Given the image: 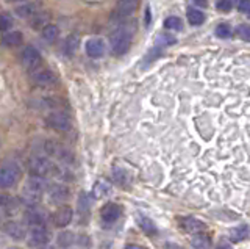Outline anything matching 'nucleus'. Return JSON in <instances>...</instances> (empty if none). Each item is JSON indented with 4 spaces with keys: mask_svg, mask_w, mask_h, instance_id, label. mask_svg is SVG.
Returning <instances> with one entry per match:
<instances>
[{
    "mask_svg": "<svg viewBox=\"0 0 250 249\" xmlns=\"http://www.w3.org/2000/svg\"><path fill=\"white\" fill-rule=\"evenodd\" d=\"M44 190H45V182L42 177H38V176L30 177L22 190V202L28 207L38 205Z\"/></svg>",
    "mask_w": 250,
    "mask_h": 249,
    "instance_id": "1",
    "label": "nucleus"
},
{
    "mask_svg": "<svg viewBox=\"0 0 250 249\" xmlns=\"http://www.w3.org/2000/svg\"><path fill=\"white\" fill-rule=\"evenodd\" d=\"M133 38V30L127 25L117 27L109 36V47L114 55H124L128 50Z\"/></svg>",
    "mask_w": 250,
    "mask_h": 249,
    "instance_id": "2",
    "label": "nucleus"
},
{
    "mask_svg": "<svg viewBox=\"0 0 250 249\" xmlns=\"http://www.w3.org/2000/svg\"><path fill=\"white\" fill-rule=\"evenodd\" d=\"M21 169L14 161H8L0 169V186L2 188H10L19 181Z\"/></svg>",
    "mask_w": 250,
    "mask_h": 249,
    "instance_id": "3",
    "label": "nucleus"
},
{
    "mask_svg": "<svg viewBox=\"0 0 250 249\" xmlns=\"http://www.w3.org/2000/svg\"><path fill=\"white\" fill-rule=\"evenodd\" d=\"M21 63L27 71H35V69L39 68V63H41V53L33 45H25L21 52Z\"/></svg>",
    "mask_w": 250,
    "mask_h": 249,
    "instance_id": "4",
    "label": "nucleus"
},
{
    "mask_svg": "<svg viewBox=\"0 0 250 249\" xmlns=\"http://www.w3.org/2000/svg\"><path fill=\"white\" fill-rule=\"evenodd\" d=\"M30 77H31V82H33L36 87H41V88H49L57 83V75H55L50 69H45V68H38L35 71H31Z\"/></svg>",
    "mask_w": 250,
    "mask_h": 249,
    "instance_id": "5",
    "label": "nucleus"
},
{
    "mask_svg": "<svg viewBox=\"0 0 250 249\" xmlns=\"http://www.w3.org/2000/svg\"><path fill=\"white\" fill-rule=\"evenodd\" d=\"M28 168L31 171V174L38 177H45L47 174H50V171L53 168L52 161L45 157H33L30 158Z\"/></svg>",
    "mask_w": 250,
    "mask_h": 249,
    "instance_id": "6",
    "label": "nucleus"
},
{
    "mask_svg": "<svg viewBox=\"0 0 250 249\" xmlns=\"http://www.w3.org/2000/svg\"><path fill=\"white\" fill-rule=\"evenodd\" d=\"M28 241L33 246H42L50 241V233L45 229V226H31L28 230Z\"/></svg>",
    "mask_w": 250,
    "mask_h": 249,
    "instance_id": "7",
    "label": "nucleus"
},
{
    "mask_svg": "<svg viewBox=\"0 0 250 249\" xmlns=\"http://www.w3.org/2000/svg\"><path fill=\"white\" fill-rule=\"evenodd\" d=\"M47 124L60 132H67L70 129V119L66 113L62 112H52L49 116H47Z\"/></svg>",
    "mask_w": 250,
    "mask_h": 249,
    "instance_id": "8",
    "label": "nucleus"
},
{
    "mask_svg": "<svg viewBox=\"0 0 250 249\" xmlns=\"http://www.w3.org/2000/svg\"><path fill=\"white\" fill-rule=\"evenodd\" d=\"M41 8H42L41 2H25L19 6H16L14 13H16V16H19L21 19H33L39 14Z\"/></svg>",
    "mask_w": 250,
    "mask_h": 249,
    "instance_id": "9",
    "label": "nucleus"
},
{
    "mask_svg": "<svg viewBox=\"0 0 250 249\" xmlns=\"http://www.w3.org/2000/svg\"><path fill=\"white\" fill-rule=\"evenodd\" d=\"M72 216H74V212L69 205H60L57 210H55L52 220L57 227H66V226L70 224V221H72Z\"/></svg>",
    "mask_w": 250,
    "mask_h": 249,
    "instance_id": "10",
    "label": "nucleus"
},
{
    "mask_svg": "<svg viewBox=\"0 0 250 249\" xmlns=\"http://www.w3.org/2000/svg\"><path fill=\"white\" fill-rule=\"evenodd\" d=\"M136 8H138V0H119L114 10V19L122 21L125 18H128L130 14L135 13Z\"/></svg>",
    "mask_w": 250,
    "mask_h": 249,
    "instance_id": "11",
    "label": "nucleus"
},
{
    "mask_svg": "<svg viewBox=\"0 0 250 249\" xmlns=\"http://www.w3.org/2000/svg\"><path fill=\"white\" fill-rule=\"evenodd\" d=\"M86 53L91 58H102L106 53V44L102 38H92L86 43Z\"/></svg>",
    "mask_w": 250,
    "mask_h": 249,
    "instance_id": "12",
    "label": "nucleus"
},
{
    "mask_svg": "<svg viewBox=\"0 0 250 249\" xmlns=\"http://www.w3.org/2000/svg\"><path fill=\"white\" fill-rule=\"evenodd\" d=\"M3 230H5L6 235L10 238H13V240H22L25 235H28L25 226H23L22 223H19V221H13V220L5 223Z\"/></svg>",
    "mask_w": 250,
    "mask_h": 249,
    "instance_id": "13",
    "label": "nucleus"
},
{
    "mask_svg": "<svg viewBox=\"0 0 250 249\" xmlns=\"http://www.w3.org/2000/svg\"><path fill=\"white\" fill-rule=\"evenodd\" d=\"M25 218H27V223L31 226H45L47 221V215L41 207H30L27 212H25Z\"/></svg>",
    "mask_w": 250,
    "mask_h": 249,
    "instance_id": "14",
    "label": "nucleus"
},
{
    "mask_svg": "<svg viewBox=\"0 0 250 249\" xmlns=\"http://www.w3.org/2000/svg\"><path fill=\"white\" fill-rule=\"evenodd\" d=\"M100 216L105 223H114L119 220V216H121V207L117 204H113V202H108V204L102 207Z\"/></svg>",
    "mask_w": 250,
    "mask_h": 249,
    "instance_id": "15",
    "label": "nucleus"
},
{
    "mask_svg": "<svg viewBox=\"0 0 250 249\" xmlns=\"http://www.w3.org/2000/svg\"><path fill=\"white\" fill-rule=\"evenodd\" d=\"M49 194H50V201L52 202H62L66 198H67V188L64 185H60V183H53L50 185L49 188Z\"/></svg>",
    "mask_w": 250,
    "mask_h": 249,
    "instance_id": "16",
    "label": "nucleus"
},
{
    "mask_svg": "<svg viewBox=\"0 0 250 249\" xmlns=\"http://www.w3.org/2000/svg\"><path fill=\"white\" fill-rule=\"evenodd\" d=\"M23 41V36L21 32H16V30H11V32H5L3 35V45L6 47H16Z\"/></svg>",
    "mask_w": 250,
    "mask_h": 249,
    "instance_id": "17",
    "label": "nucleus"
},
{
    "mask_svg": "<svg viewBox=\"0 0 250 249\" xmlns=\"http://www.w3.org/2000/svg\"><path fill=\"white\" fill-rule=\"evenodd\" d=\"M2 208H3V213L6 216H13L18 213V208H19V204L18 201L13 199V198H8L6 194L2 196Z\"/></svg>",
    "mask_w": 250,
    "mask_h": 249,
    "instance_id": "18",
    "label": "nucleus"
},
{
    "mask_svg": "<svg viewBox=\"0 0 250 249\" xmlns=\"http://www.w3.org/2000/svg\"><path fill=\"white\" fill-rule=\"evenodd\" d=\"M230 240L233 243H238V241H242L244 238L249 237V227L247 226H238V227H233L230 230Z\"/></svg>",
    "mask_w": 250,
    "mask_h": 249,
    "instance_id": "19",
    "label": "nucleus"
},
{
    "mask_svg": "<svg viewBox=\"0 0 250 249\" xmlns=\"http://www.w3.org/2000/svg\"><path fill=\"white\" fill-rule=\"evenodd\" d=\"M183 226H185V229L191 233H199L200 230L205 229V224L199 220H195V218H186L183 221Z\"/></svg>",
    "mask_w": 250,
    "mask_h": 249,
    "instance_id": "20",
    "label": "nucleus"
},
{
    "mask_svg": "<svg viewBox=\"0 0 250 249\" xmlns=\"http://www.w3.org/2000/svg\"><path fill=\"white\" fill-rule=\"evenodd\" d=\"M136 221L139 224V227L143 229L146 233H148V235H153V233L156 232V226L153 224V221H150V218H147V216H138L136 218Z\"/></svg>",
    "mask_w": 250,
    "mask_h": 249,
    "instance_id": "21",
    "label": "nucleus"
},
{
    "mask_svg": "<svg viewBox=\"0 0 250 249\" xmlns=\"http://www.w3.org/2000/svg\"><path fill=\"white\" fill-rule=\"evenodd\" d=\"M60 35V30L57 25H53V24H49V25H45L42 28V38L47 41V43H53V41H57V38Z\"/></svg>",
    "mask_w": 250,
    "mask_h": 249,
    "instance_id": "22",
    "label": "nucleus"
},
{
    "mask_svg": "<svg viewBox=\"0 0 250 249\" xmlns=\"http://www.w3.org/2000/svg\"><path fill=\"white\" fill-rule=\"evenodd\" d=\"M191 245L194 249H209V238L207 235H203V233H199V235H195L191 241Z\"/></svg>",
    "mask_w": 250,
    "mask_h": 249,
    "instance_id": "23",
    "label": "nucleus"
},
{
    "mask_svg": "<svg viewBox=\"0 0 250 249\" xmlns=\"http://www.w3.org/2000/svg\"><path fill=\"white\" fill-rule=\"evenodd\" d=\"M188 21L192 25H200L205 22V14L199 10H188Z\"/></svg>",
    "mask_w": 250,
    "mask_h": 249,
    "instance_id": "24",
    "label": "nucleus"
},
{
    "mask_svg": "<svg viewBox=\"0 0 250 249\" xmlns=\"http://www.w3.org/2000/svg\"><path fill=\"white\" fill-rule=\"evenodd\" d=\"M75 241V237L72 232H61L58 235V245L61 248H69L72 246V243Z\"/></svg>",
    "mask_w": 250,
    "mask_h": 249,
    "instance_id": "25",
    "label": "nucleus"
},
{
    "mask_svg": "<svg viewBox=\"0 0 250 249\" xmlns=\"http://www.w3.org/2000/svg\"><path fill=\"white\" fill-rule=\"evenodd\" d=\"M164 27H166L167 30H175V32H180V30L183 28V22L177 16H170L166 19V22H164Z\"/></svg>",
    "mask_w": 250,
    "mask_h": 249,
    "instance_id": "26",
    "label": "nucleus"
},
{
    "mask_svg": "<svg viewBox=\"0 0 250 249\" xmlns=\"http://www.w3.org/2000/svg\"><path fill=\"white\" fill-rule=\"evenodd\" d=\"M91 207V199L86 196V193H82L78 196V212L80 213H88Z\"/></svg>",
    "mask_w": 250,
    "mask_h": 249,
    "instance_id": "27",
    "label": "nucleus"
},
{
    "mask_svg": "<svg viewBox=\"0 0 250 249\" xmlns=\"http://www.w3.org/2000/svg\"><path fill=\"white\" fill-rule=\"evenodd\" d=\"M111 191V188L108 186V183H105V182H97L96 185H94V190H92V193H94V196H97V198H104V196H106V194Z\"/></svg>",
    "mask_w": 250,
    "mask_h": 249,
    "instance_id": "28",
    "label": "nucleus"
},
{
    "mask_svg": "<svg viewBox=\"0 0 250 249\" xmlns=\"http://www.w3.org/2000/svg\"><path fill=\"white\" fill-rule=\"evenodd\" d=\"M78 47V38L77 36H67V40L64 41V52L67 55H72Z\"/></svg>",
    "mask_w": 250,
    "mask_h": 249,
    "instance_id": "29",
    "label": "nucleus"
},
{
    "mask_svg": "<svg viewBox=\"0 0 250 249\" xmlns=\"http://www.w3.org/2000/svg\"><path fill=\"white\" fill-rule=\"evenodd\" d=\"M236 35H238V38H241L242 41L250 43V25L249 24H241V25H238Z\"/></svg>",
    "mask_w": 250,
    "mask_h": 249,
    "instance_id": "30",
    "label": "nucleus"
},
{
    "mask_svg": "<svg viewBox=\"0 0 250 249\" xmlns=\"http://www.w3.org/2000/svg\"><path fill=\"white\" fill-rule=\"evenodd\" d=\"M113 177H114V181L117 183H121V185H125V182H128V174H127V171H124V169H119V168H116L113 171Z\"/></svg>",
    "mask_w": 250,
    "mask_h": 249,
    "instance_id": "31",
    "label": "nucleus"
},
{
    "mask_svg": "<svg viewBox=\"0 0 250 249\" xmlns=\"http://www.w3.org/2000/svg\"><path fill=\"white\" fill-rule=\"evenodd\" d=\"M216 35L219 38H222V40H225V38H230L231 36V27L229 24H219L217 28H216Z\"/></svg>",
    "mask_w": 250,
    "mask_h": 249,
    "instance_id": "32",
    "label": "nucleus"
},
{
    "mask_svg": "<svg viewBox=\"0 0 250 249\" xmlns=\"http://www.w3.org/2000/svg\"><path fill=\"white\" fill-rule=\"evenodd\" d=\"M13 24H14L13 18L8 13H3L2 14V30H3V32H8L10 28H13Z\"/></svg>",
    "mask_w": 250,
    "mask_h": 249,
    "instance_id": "33",
    "label": "nucleus"
},
{
    "mask_svg": "<svg viewBox=\"0 0 250 249\" xmlns=\"http://www.w3.org/2000/svg\"><path fill=\"white\" fill-rule=\"evenodd\" d=\"M216 6H217V10L219 11H222V13H227V11H230L231 10V0H217V3H216Z\"/></svg>",
    "mask_w": 250,
    "mask_h": 249,
    "instance_id": "34",
    "label": "nucleus"
},
{
    "mask_svg": "<svg viewBox=\"0 0 250 249\" xmlns=\"http://www.w3.org/2000/svg\"><path fill=\"white\" fill-rule=\"evenodd\" d=\"M45 22H47V14H41V13H39L38 14V16H35L33 18V22H31V25H33V27H41V25H49V24H45Z\"/></svg>",
    "mask_w": 250,
    "mask_h": 249,
    "instance_id": "35",
    "label": "nucleus"
},
{
    "mask_svg": "<svg viewBox=\"0 0 250 249\" xmlns=\"http://www.w3.org/2000/svg\"><path fill=\"white\" fill-rule=\"evenodd\" d=\"M238 10L244 14H249L250 16V0H241L238 3Z\"/></svg>",
    "mask_w": 250,
    "mask_h": 249,
    "instance_id": "36",
    "label": "nucleus"
},
{
    "mask_svg": "<svg viewBox=\"0 0 250 249\" xmlns=\"http://www.w3.org/2000/svg\"><path fill=\"white\" fill-rule=\"evenodd\" d=\"M164 249H182V246L174 245V243H169V245H166V248H164Z\"/></svg>",
    "mask_w": 250,
    "mask_h": 249,
    "instance_id": "37",
    "label": "nucleus"
},
{
    "mask_svg": "<svg viewBox=\"0 0 250 249\" xmlns=\"http://www.w3.org/2000/svg\"><path fill=\"white\" fill-rule=\"evenodd\" d=\"M125 249H146V248H143V246H139V245H128Z\"/></svg>",
    "mask_w": 250,
    "mask_h": 249,
    "instance_id": "38",
    "label": "nucleus"
},
{
    "mask_svg": "<svg viewBox=\"0 0 250 249\" xmlns=\"http://www.w3.org/2000/svg\"><path fill=\"white\" fill-rule=\"evenodd\" d=\"M216 249H231V248H230L229 245H219Z\"/></svg>",
    "mask_w": 250,
    "mask_h": 249,
    "instance_id": "39",
    "label": "nucleus"
},
{
    "mask_svg": "<svg viewBox=\"0 0 250 249\" xmlns=\"http://www.w3.org/2000/svg\"><path fill=\"white\" fill-rule=\"evenodd\" d=\"M195 2H199V5L202 6H207V0H195Z\"/></svg>",
    "mask_w": 250,
    "mask_h": 249,
    "instance_id": "40",
    "label": "nucleus"
},
{
    "mask_svg": "<svg viewBox=\"0 0 250 249\" xmlns=\"http://www.w3.org/2000/svg\"><path fill=\"white\" fill-rule=\"evenodd\" d=\"M38 249H53L52 246H47V245H42V246H38Z\"/></svg>",
    "mask_w": 250,
    "mask_h": 249,
    "instance_id": "41",
    "label": "nucleus"
},
{
    "mask_svg": "<svg viewBox=\"0 0 250 249\" xmlns=\"http://www.w3.org/2000/svg\"><path fill=\"white\" fill-rule=\"evenodd\" d=\"M6 2H11L13 3V2H25V0H6Z\"/></svg>",
    "mask_w": 250,
    "mask_h": 249,
    "instance_id": "42",
    "label": "nucleus"
},
{
    "mask_svg": "<svg viewBox=\"0 0 250 249\" xmlns=\"http://www.w3.org/2000/svg\"><path fill=\"white\" fill-rule=\"evenodd\" d=\"M11 249H18V248H11Z\"/></svg>",
    "mask_w": 250,
    "mask_h": 249,
    "instance_id": "43",
    "label": "nucleus"
}]
</instances>
